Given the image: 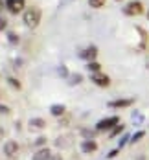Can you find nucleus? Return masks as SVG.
<instances>
[{"label":"nucleus","mask_w":149,"mask_h":160,"mask_svg":"<svg viewBox=\"0 0 149 160\" xmlns=\"http://www.w3.org/2000/svg\"><path fill=\"white\" fill-rule=\"evenodd\" d=\"M41 9L39 8H26L24 13H22V20H24V26L28 30H35L39 24H41Z\"/></svg>","instance_id":"nucleus-1"},{"label":"nucleus","mask_w":149,"mask_h":160,"mask_svg":"<svg viewBox=\"0 0 149 160\" xmlns=\"http://www.w3.org/2000/svg\"><path fill=\"white\" fill-rule=\"evenodd\" d=\"M123 13L127 17H138L144 13V4L140 2V0H132V2H129L125 8H123Z\"/></svg>","instance_id":"nucleus-2"},{"label":"nucleus","mask_w":149,"mask_h":160,"mask_svg":"<svg viewBox=\"0 0 149 160\" xmlns=\"http://www.w3.org/2000/svg\"><path fill=\"white\" fill-rule=\"evenodd\" d=\"M118 123H120L118 116H109V118H103L96 123V131H112Z\"/></svg>","instance_id":"nucleus-3"},{"label":"nucleus","mask_w":149,"mask_h":160,"mask_svg":"<svg viewBox=\"0 0 149 160\" xmlns=\"http://www.w3.org/2000/svg\"><path fill=\"white\" fill-rule=\"evenodd\" d=\"M6 9L13 15H18L26 9V0H6Z\"/></svg>","instance_id":"nucleus-4"},{"label":"nucleus","mask_w":149,"mask_h":160,"mask_svg":"<svg viewBox=\"0 0 149 160\" xmlns=\"http://www.w3.org/2000/svg\"><path fill=\"white\" fill-rule=\"evenodd\" d=\"M90 81H92L94 85L101 87V88H105V87L111 85V78H109L107 74H103V72H96V74H92V76H90Z\"/></svg>","instance_id":"nucleus-5"},{"label":"nucleus","mask_w":149,"mask_h":160,"mask_svg":"<svg viewBox=\"0 0 149 160\" xmlns=\"http://www.w3.org/2000/svg\"><path fill=\"white\" fill-rule=\"evenodd\" d=\"M79 57H81L83 61H87V63L96 61V57H98V46H88V48L81 50L79 52Z\"/></svg>","instance_id":"nucleus-6"},{"label":"nucleus","mask_w":149,"mask_h":160,"mask_svg":"<svg viewBox=\"0 0 149 160\" xmlns=\"http://www.w3.org/2000/svg\"><path fill=\"white\" fill-rule=\"evenodd\" d=\"M132 103H134V98H127V99H112L107 105L111 109H125V107H131Z\"/></svg>","instance_id":"nucleus-7"},{"label":"nucleus","mask_w":149,"mask_h":160,"mask_svg":"<svg viewBox=\"0 0 149 160\" xmlns=\"http://www.w3.org/2000/svg\"><path fill=\"white\" fill-rule=\"evenodd\" d=\"M17 153H18V144H17L15 140H7L6 144H4V155H7V157H17Z\"/></svg>","instance_id":"nucleus-8"},{"label":"nucleus","mask_w":149,"mask_h":160,"mask_svg":"<svg viewBox=\"0 0 149 160\" xmlns=\"http://www.w3.org/2000/svg\"><path fill=\"white\" fill-rule=\"evenodd\" d=\"M81 151L85 153V155L96 153V151H98V144H96V140H83L81 142Z\"/></svg>","instance_id":"nucleus-9"},{"label":"nucleus","mask_w":149,"mask_h":160,"mask_svg":"<svg viewBox=\"0 0 149 160\" xmlns=\"http://www.w3.org/2000/svg\"><path fill=\"white\" fill-rule=\"evenodd\" d=\"M32 160H52V151L48 147H41V149H37Z\"/></svg>","instance_id":"nucleus-10"},{"label":"nucleus","mask_w":149,"mask_h":160,"mask_svg":"<svg viewBox=\"0 0 149 160\" xmlns=\"http://www.w3.org/2000/svg\"><path fill=\"white\" fill-rule=\"evenodd\" d=\"M50 112H52V116H57V118H59V116H63L66 112V107L63 103H55V105L50 107Z\"/></svg>","instance_id":"nucleus-11"},{"label":"nucleus","mask_w":149,"mask_h":160,"mask_svg":"<svg viewBox=\"0 0 149 160\" xmlns=\"http://www.w3.org/2000/svg\"><path fill=\"white\" fill-rule=\"evenodd\" d=\"M30 125H32V129H44L46 127V122L42 118H32L30 120Z\"/></svg>","instance_id":"nucleus-12"},{"label":"nucleus","mask_w":149,"mask_h":160,"mask_svg":"<svg viewBox=\"0 0 149 160\" xmlns=\"http://www.w3.org/2000/svg\"><path fill=\"white\" fill-rule=\"evenodd\" d=\"M136 32H138L140 39H142V46L140 48H146V44H147V32L144 28H140V26H136Z\"/></svg>","instance_id":"nucleus-13"},{"label":"nucleus","mask_w":149,"mask_h":160,"mask_svg":"<svg viewBox=\"0 0 149 160\" xmlns=\"http://www.w3.org/2000/svg\"><path fill=\"white\" fill-rule=\"evenodd\" d=\"M87 68H88L92 74H96V72H101V64H99L98 61H90V63L87 64Z\"/></svg>","instance_id":"nucleus-14"},{"label":"nucleus","mask_w":149,"mask_h":160,"mask_svg":"<svg viewBox=\"0 0 149 160\" xmlns=\"http://www.w3.org/2000/svg\"><path fill=\"white\" fill-rule=\"evenodd\" d=\"M105 2H107V0H88V6H90L92 9H99V8L105 6Z\"/></svg>","instance_id":"nucleus-15"},{"label":"nucleus","mask_w":149,"mask_h":160,"mask_svg":"<svg viewBox=\"0 0 149 160\" xmlns=\"http://www.w3.org/2000/svg\"><path fill=\"white\" fill-rule=\"evenodd\" d=\"M144 136H146V132H144V131H138V132H134V134L131 136V144H138V142H140Z\"/></svg>","instance_id":"nucleus-16"},{"label":"nucleus","mask_w":149,"mask_h":160,"mask_svg":"<svg viewBox=\"0 0 149 160\" xmlns=\"http://www.w3.org/2000/svg\"><path fill=\"white\" fill-rule=\"evenodd\" d=\"M79 81H83L81 74H74V76H70V85H77Z\"/></svg>","instance_id":"nucleus-17"},{"label":"nucleus","mask_w":149,"mask_h":160,"mask_svg":"<svg viewBox=\"0 0 149 160\" xmlns=\"http://www.w3.org/2000/svg\"><path fill=\"white\" fill-rule=\"evenodd\" d=\"M122 131H123V125H120V123H118V125H116V127L112 129V131H111V138H114V136H118V134H120Z\"/></svg>","instance_id":"nucleus-18"},{"label":"nucleus","mask_w":149,"mask_h":160,"mask_svg":"<svg viewBox=\"0 0 149 160\" xmlns=\"http://www.w3.org/2000/svg\"><path fill=\"white\" fill-rule=\"evenodd\" d=\"M127 142H131V136H129V134H123V136L120 138V144H118V149H120V147H123V145L127 144Z\"/></svg>","instance_id":"nucleus-19"},{"label":"nucleus","mask_w":149,"mask_h":160,"mask_svg":"<svg viewBox=\"0 0 149 160\" xmlns=\"http://www.w3.org/2000/svg\"><path fill=\"white\" fill-rule=\"evenodd\" d=\"M7 81H9V85H11V87H15V88H20V83H18L15 78H9Z\"/></svg>","instance_id":"nucleus-20"},{"label":"nucleus","mask_w":149,"mask_h":160,"mask_svg":"<svg viewBox=\"0 0 149 160\" xmlns=\"http://www.w3.org/2000/svg\"><path fill=\"white\" fill-rule=\"evenodd\" d=\"M7 28V22H6V18L4 17H0V32H4Z\"/></svg>","instance_id":"nucleus-21"},{"label":"nucleus","mask_w":149,"mask_h":160,"mask_svg":"<svg viewBox=\"0 0 149 160\" xmlns=\"http://www.w3.org/2000/svg\"><path fill=\"white\" fill-rule=\"evenodd\" d=\"M44 142H46V138H44V136H39V138L35 140V145H42Z\"/></svg>","instance_id":"nucleus-22"},{"label":"nucleus","mask_w":149,"mask_h":160,"mask_svg":"<svg viewBox=\"0 0 149 160\" xmlns=\"http://www.w3.org/2000/svg\"><path fill=\"white\" fill-rule=\"evenodd\" d=\"M118 151H120V149H112V151H109V155H107V158H114L116 155H118Z\"/></svg>","instance_id":"nucleus-23"},{"label":"nucleus","mask_w":149,"mask_h":160,"mask_svg":"<svg viewBox=\"0 0 149 160\" xmlns=\"http://www.w3.org/2000/svg\"><path fill=\"white\" fill-rule=\"evenodd\" d=\"M9 41H11V42H18V39H17L15 33H9Z\"/></svg>","instance_id":"nucleus-24"},{"label":"nucleus","mask_w":149,"mask_h":160,"mask_svg":"<svg viewBox=\"0 0 149 160\" xmlns=\"http://www.w3.org/2000/svg\"><path fill=\"white\" fill-rule=\"evenodd\" d=\"M0 112H2V114H6V112H9V109H7V107H4V105H0Z\"/></svg>","instance_id":"nucleus-25"},{"label":"nucleus","mask_w":149,"mask_h":160,"mask_svg":"<svg viewBox=\"0 0 149 160\" xmlns=\"http://www.w3.org/2000/svg\"><path fill=\"white\" fill-rule=\"evenodd\" d=\"M146 66L149 68V52H147V59H146Z\"/></svg>","instance_id":"nucleus-26"},{"label":"nucleus","mask_w":149,"mask_h":160,"mask_svg":"<svg viewBox=\"0 0 149 160\" xmlns=\"http://www.w3.org/2000/svg\"><path fill=\"white\" fill-rule=\"evenodd\" d=\"M4 9V0H0V11Z\"/></svg>","instance_id":"nucleus-27"},{"label":"nucleus","mask_w":149,"mask_h":160,"mask_svg":"<svg viewBox=\"0 0 149 160\" xmlns=\"http://www.w3.org/2000/svg\"><path fill=\"white\" fill-rule=\"evenodd\" d=\"M147 18H149V11H147Z\"/></svg>","instance_id":"nucleus-28"},{"label":"nucleus","mask_w":149,"mask_h":160,"mask_svg":"<svg viewBox=\"0 0 149 160\" xmlns=\"http://www.w3.org/2000/svg\"><path fill=\"white\" fill-rule=\"evenodd\" d=\"M118 2H120V0H118Z\"/></svg>","instance_id":"nucleus-29"}]
</instances>
